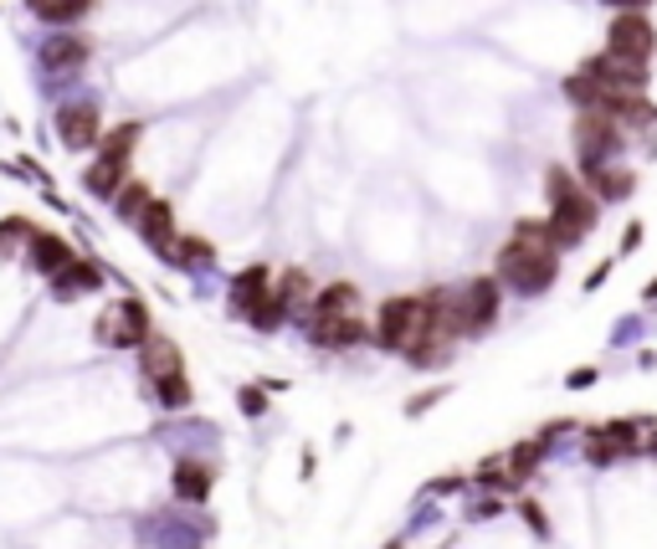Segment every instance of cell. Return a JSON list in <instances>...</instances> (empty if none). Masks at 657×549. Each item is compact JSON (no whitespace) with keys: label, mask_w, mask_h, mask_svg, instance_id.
Segmentation results:
<instances>
[{"label":"cell","mask_w":657,"mask_h":549,"mask_svg":"<svg viewBox=\"0 0 657 549\" xmlns=\"http://www.w3.org/2000/svg\"><path fill=\"white\" fill-rule=\"evenodd\" d=\"M555 278H560V252L550 247V227L545 221H519L514 241L498 252V282H509L524 298H539Z\"/></svg>","instance_id":"obj_1"},{"label":"cell","mask_w":657,"mask_h":549,"mask_svg":"<svg viewBox=\"0 0 657 549\" xmlns=\"http://www.w3.org/2000/svg\"><path fill=\"white\" fill-rule=\"evenodd\" d=\"M545 190H550V216H545V227H550V247H555V252L580 247V241L596 231V221H601V216H596V196L580 190L576 174L560 170V164L545 174Z\"/></svg>","instance_id":"obj_2"},{"label":"cell","mask_w":657,"mask_h":549,"mask_svg":"<svg viewBox=\"0 0 657 549\" xmlns=\"http://www.w3.org/2000/svg\"><path fill=\"white\" fill-rule=\"evenodd\" d=\"M416 339H437L427 319V298H386L376 319V345L380 349H406Z\"/></svg>","instance_id":"obj_3"},{"label":"cell","mask_w":657,"mask_h":549,"mask_svg":"<svg viewBox=\"0 0 657 549\" xmlns=\"http://www.w3.org/2000/svg\"><path fill=\"white\" fill-rule=\"evenodd\" d=\"M98 345H113V349H139L149 335V309L139 298H119V303H108L93 323Z\"/></svg>","instance_id":"obj_4"},{"label":"cell","mask_w":657,"mask_h":549,"mask_svg":"<svg viewBox=\"0 0 657 549\" xmlns=\"http://www.w3.org/2000/svg\"><path fill=\"white\" fill-rule=\"evenodd\" d=\"M606 52L621 57V62H653L657 27L643 11H617L611 16V27H606Z\"/></svg>","instance_id":"obj_5"},{"label":"cell","mask_w":657,"mask_h":549,"mask_svg":"<svg viewBox=\"0 0 657 549\" xmlns=\"http://www.w3.org/2000/svg\"><path fill=\"white\" fill-rule=\"evenodd\" d=\"M621 149V123L611 119V113H601V108H586L576 119V154L586 164H601L611 160Z\"/></svg>","instance_id":"obj_6"},{"label":"cell","mask_w":657,"mask_h":549,"mask_svg":"<svg viewBox=\"0 0 657 549\" xmlns=\"http://www.w3.org/2000/svg\"><path fill=\"white\" fill-rule=\"evenodd\" d=\"M457 309H462V335H484L498 323V278H472L462 293H457Z\"/></svg>","instance_id":"obj_7"},{"label":"cell","mask_w":657,"mask_h":549,"mask_svg":"<svg viewBox=\"0 0 657 549\" xmlns=\"http://www.w3.org/2000/svg\"><path fill=\"white\" fill-rule=\"evenodd\" d=\"M309 339L319 349H355V345L370 339V329H365L360 313H313Z\"/></svg>","instance_id":"obj_8"},{"label":"cell","mask_w":657,"mask_h":549,"mask_svg":"<svg viewBox=\"0 0 657 549\" xmlns=\"http://www.w3.org/2000/svg\"><path fill=\"white\" fill-rule=\"evenodd\" d=\"M98 134H103V123H98V108L93 103L57 108V139H62L68 149H93Z\"/></svg>","instance_id":"obj_9"},{"label":"cell","mask_w":657,"mask_h":549,"mask_svg":"<svg viewBox=\"0 0 657 549\" xmlns=\"http://www.w3.org/2000/svg\"><path fill=\"white\" fill-rule=\"evenodd\" d=\"M98 288H103V268L88 262V257H72L62 272H52V298L57 303H72V298L98 293Z\"/></svg>","instance_id":"obj_10"},{"label":"cell","mask_w":657,"mask_h":549,"mask_svg":"<svg viewBox=\"0 0 657 549\" xmlns=\"http://www.w3.org/2000/svg\"><path fill=\"white\" fill-rule=\"evenodd\" d=\"M586 186L596 201H627L631 190H637V174L631 170H617V164H586Z\"/></svg>","instance_id":"obj_11"},{"label":"cell","mask_w":657,"mask_h":549,"mask_svg":"<svg viewBox=\"0 0 657 549\" xmlns=\"http://www.w3.org/2000/svg\"><path fill=\"white\" fill-rule=\"evenodd\" d=\"M27 257H31V268L52 278V272H62L72 262V247L57 237V231H31V237H27Z\"/></svg>","instance_id":"obj_12"},{"label":"cell","mask_w":657,"mask_h":549,"mask_svg":"<svg viewBox=\"0 0 657 549\" xmlns=\"http://www.w3.org/2000/svg\"><path fill=\"white\" fill-rule=\"evenodd\" d=\"M123 180H129V160H113V154H98V160L88 164V174H82L88 196H98V201H113Z\"/></svg>","instance_id":"obj_13"},{"label":"cell","mask_w":657,"mask_h":549,"mask_svg":"<svg viewBox=\"0 0 657 549\" xmlns=\"http://www.w3.org/2000/svg\"><path fill=\"white\" fill-rule=\"evenodd\" d=\"M135 227H139V237H145L149 247L165 257V247L175 241V211H170V201H149L145 211H139Z\"/></svg>","instance_id":"obj_14"},{"label":"cell","mask_w":657,"mask_h":549,"mask_svg":"<svg viewBox=\"0 0 657 549\" xmlns=\"http://www.w3.org/2000/svg\"><path fill=\"white\" fill-rule=\"evenodd\" d=\"M88 41L82 37H52V41H41V68L47 72H72V68H82L88 62Z\"/></svg>","instance_id":"obj_15"},{"label":"cell","mask_w":657,"mask_h":549,"mask_svg":"<svg viewBox=\"0 0 657 549\" xmlns=\"http://www.w3.org/2000/svg\"><path fill=\"white\" fill-rule=\"evenodd\" d=\"M139 365H145V380H155V376H165V370H180V349H175V339H165V335H155L149 329L145 335V345H139Z\"/></svg>","instance_id":"obj_16"},{"label":"cell","mask_w":657,"mask_h":549,"mask_svg":"<svg viewBox=\"0 0 657 549\" xmlns=\"http://www.w3.org/2000/svg\"><path fill=\"white\" fill-rule=\"evenodd\" d=\"M211 482H216V472L206 468V462H196V457L175 462V493L186 498V503H206V498H211Z\"/></svg>","instance_id":"obj_17"},{"label":"cell","mask_w":657,"mask_h":549,"mask_svg":"<svg viewBox=\"0 0 657 549\" xmlns=\"http://www.w3.org/2000/svg\"><path fill=\"white\" fill-rule=\"evenodd\" d=\"M216 247L206 237H175L170 247H165V262H175V268H211Z\"/></svg>","instance_id":"obj_18"},{"label":"cell","mask_w":657,"mask_h":549,"mask_svg":"<svg viewBox=\"0 0 657 549\" xmlns=\"http://www.w3.org/2000/svg\"><path fill=\"white\" fill-rule=\"evenodd\" d=\"M262 293H268V268H262V262H257V268H242L231 278V309L237 313H247Z\"/></svg>","instance_id":"obj_19"},{"label":"cell","mask_w":657,"mask_h":549,"mask_svg":"<svg viewBox=\"0 0 657 549\" xmlns=\"http://www.w3.org/2000/svg\"><path fill=\"white\" fill-rule=\"evenodd\" d=\"M27 6L41 21H52V27H68V21H82V16L93 11V0H27Z\"/></svg>","instance_id":"obj_20"},{"label":"cell","mask_w":657,"mask_h":549,"mask_svg":"<svg viewBox=\"0 0 657 549\" xmlns=\"http://www.w3.org/2000/svg\"><path fill=\"white\" fill-rule=\"evenodd\" d=\"M355 303H360L355 282H329V288L313 293V313H355Z\"/></svg>","instance_id":"obj_21"},{"label":"cell","mask_w":657,"mask_h":549,"mask_svg":"<svg viewBox=\"0 0 657 549\" xmlns=\"http://www.w3.org/2000/svg\"><path fill=\"white\" fill-rule=\"evenodd\" d=\"M155 396H160V406H170V411L190 406V380H186V365H180V370H165V376H155Z\"/></svg>","instance_id":"obj_22"},{"label":"cell","mask_w":657,"mask_h":549,"mask_svg":"<svg viewBox=\"0 0 657 549\" xmlns=\"http://www.w3.org/2000/svg\"><path fill=\"white\" fill-rule=\"evenodd\" d=\"M539 457H545V437H539V442H519V447H514V452L504 457V462H509V468H504V472H509V482L529 478V472L539 468Z\"/></svg>","instance_id":"obj_23"},{"label":"cell","mask_w":657,"mask_h":549,"mask_svg":"<svg viewBox=\"0 0 657 549\" xmlns=\"http://www.w3.org/2000/svg\"><path fill=\"white\" fill-rule=\"evenodd\" d=\"M282 319H288V303H282V298L272 293V288H268L262 298H257L252 309H247V323H252V329H278Z\"/></svg>","instance_id":"obj_24"},{"label":"cell","mask_w":657,"mask_h":549,"mask_svg":"<svg viewBox=\"0 0 657 549\" xmlns=\"http://www.w3.org/2000/svg\"><path fill=\"white\" fill-rule=\"evenodd\" d=\"M565 98H570L576 108H601L606 88L596 78H586V72H570V78H565Z\"/></svg>","instance_id":"obj_25"},{"label":"cell","mask_w":657,"mask_h":549,"mask_svg":"<svg viewBox=\"0 0 657 549\" xmlns=\"http://www.w3.org/2000/svg\"><path fill=\"white\" fill-rule=\"evenodd\" d=\"M139 123H119V129H108V134H98V144H103V154H113V160H129L135 154V144H139Z\"/></svg>","instance_id":"obj_26"},{"label":"cell","mask_w":657,"mask_h":549,"mask_svg":"<svg viewBox=\"0 0 657 549\" xmlns=\"http://www.w3.org/2000/svg\"><path fill=\"white\" fill-rule=\"evenodd\" d=\"M621 457H631L621 442H611V437H601V431H590L586 437V462L590 468H611V462H621Z\"/></svg>","instance_id":"obj_27"},{"label":"cell","mask_w":657,"mask_h":549,"mask_svg":"<svg viewBox=\"0 0 657 549\" xmlns=\"http://www.w3.org/2000/svg\"><path fill=\"white\" fill-rule=\"evenodd\" d=\"M113 201H119V216H123V221H139V211H145V206L155 201V196H149L145 180H123Z\"/></svg>","instance_id":"obj_28"},{"label":"cell","mask_w":657,"mask_h":549,"mask_svg":"<svg viewBox=\"0 0 657 549\" xmlns=\"http://www.w3.org/2000/svg\"><path fill=\"white\" fill-rule=\"evenodd\" d=\"M27 237H31V221H27V216H6V221H0V262H6V257H11Z\"/></svg>","instance_id":"obj_29"},{"label":"cell","mask_w":657,"mask_h":549,"mask_svg":"<svg viewBox=\"0 0 657 549\" xmlns=\"http://www.w3.org/2000/svg\"><path fill=\"white\" fill-rule=\"evenodd\" d=\"M272 293H278L288 309H293V303H303V293H309V272H303V268H288V272L278 278V288H272Z\"/></svg>","instance_id":"obj_30"},{"label":"cell","mask_w":657,"mask_h":549,"mask_svg":"<svg viewBox=\"0 0 657 549\" xmlns=\"http://www.w3.org/2000/svg\"><path fill=\"white\" fill-rule=\"evenodd\" d=\"M590 431H601V437L621 442L627 452H637V421H606V427H590Z\"/></svg>","instance_id":"obj_31"},{"label":"cell","mask_w":657,"mask_h":549,"mask_svg":"<svg viewBox=\"0 0 657 549\" xmlns=\"http://www.w3.org/2000/svg\"><path fill=\"white\" fill-rule=\"evenodd\" d=\"M519 513H524V523H529L535 535H550V519H545V509H539L535 498H524V503H519Z\"/></svg>","instance_id":"obj_32"},{"label":"cell","mask_w":657,"mask_h":549,"mask_svg":"<svg viewBox=\"0 0 657 549\" xmlns=\"http://www.w3.org/2000/svg\"><path fill=\"white\" fill-rule=\"evenodd\" d=\"M237 401H242L247 416H262V411H268V396H262L257 386H242V396H237Z\"/></svg>","instance_id":"obj_33"},{"label":"cell","mask_w":657,"mask_h":549,"mask_svg":"<svg viewBox=\"0 0 657 549\" xmlns=\"http://www.w3.org/2000/svg\"><path fill=\"white\" fill-rule=\"evenodd\" d=\"M570 390H586V386H596V370H570V380H565Z\"/></svg>","instance_id":"obj_34"},{"label":"cell","mask_w":657,"mask_h":549,"mask_svg":"<svg viewBox=\"0 0 657 549\" xmlns=\"http://www.w3.org/2000/svg\"><path fill=\"white\" fill-rule=\"evenodd\" d=\"M457 488H462V478H457V472H452V478H437V482H431V493H457Z\"/></svg>","instance_id":"obj_35"},{"label":"cell","mask_w":657,"mask_h":549,"mask_svg":"<svg viewBox=\"0 0 657 549\" xmlns=\"http://www.w3.org/2000/svg\"><path fill=\"white\" fill-rule=\"evenodd\" d=\"M606 6H617V11H647L653 0H606Z\"/></svg>","instance_id":"obj_36"},{"label":"cell","mask_w":657,"mask_h":549,"mask_svg":"<svg viewBox=\"0 0 657 549\" xmlns=\"http://www.w3.org/2000/svg\"><path fill=\"white\" fill-rule=\"evenodd\" d=\"M637 241H643V227H627V241H621V252H637Z\"/></svg>","instance_id":"obj_37"},{"label":"cell","mask_w":657,"mask_h":549,"mask_svg":"<svg viewBox=\"0 0 657 549\" xmlns=\"http://www.w3.org/2000/svg\"><path fill=\"white\" fill-rule=\"evenodd\" d=\"M647 452H653V457H657V431H653V442H647Z\"/></svg>","instance_id":"obj_38"},{"label":"cell","mask_w":657,"mask_h":549,"mask_svg":"<svg viewBox=\"0 0 657 549\" xmlns=\"http://www.w3.org/2000/svg\"><path fill=\"white\" fill-rule=\"evenodd\" d=\"M386 549H406V545H386Z\"/></svg>","instance_id":"obj_39"}]
</instances>
